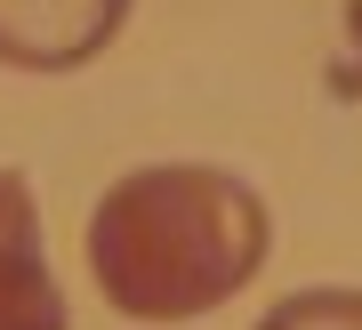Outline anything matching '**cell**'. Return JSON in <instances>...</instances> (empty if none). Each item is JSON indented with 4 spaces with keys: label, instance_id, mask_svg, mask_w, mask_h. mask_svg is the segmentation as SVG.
Masks as SVG:
<instances>
[{
    "label": "cell",
    "instance_id": "obj_2",
    "mask_svg": "<svg viewBox=\"0 0 362 330\" xmlns=\"http://www.w3.org/2000/svg\"><path fill=\"white\" fill-rule=\"evenodd\" d=\"M137 0H0V64L16 73H81L121 40Z\"/></svg>",
    "mask_w": 362,
    "mask_h": 330
},
{
    "label": "cell",
    "instance_id": "obj_4",
    "mask_svg": "<svg viewBox=\"0 0 362 330\" xmlns=\"http://www.w3.org/2000/svg\"><path fill=\"white\" fill-rule=\"evenodd\" d=\"M258 330H362V290H298Z\"/></svg>",
    "mask_w": 362,
    "mask_h": 330
},
{
    "label": "cell",
    "instance_id": "obj_1",
    "mask_svg": "<svg viewBox=\"0 0 362 330\" xmlns=\"http://www.w3.org/2000/svg\"><path fill=\"white\" fill-rule=\"evenodd\" d=\"M274 250L258 186L209 161H161L105 186L89 210V274L129 322H202L250 290Z\"/></svg>",
    "mask_w": 362,
    "mask_h": 330
},
{
    "label": "cell",
    "instance_id": "obj_5",
    "mask_svg": "<svg viewBox=\"0 0 362 330\" xmlns=\"http://www.w3.org/2000/svg\"><path fill=\"white\" fill-rule=\"evenodd\" d=\"M338 16H346V40H354V57H362V0H346Z\"/></svg>",
    "mask_w": 362,
    "mask_h": 330
},
{
    "label": "cell",
    "instance_id": "obj_3",
    "mask_svg": "<svg viewBox=\"0 0 362 330\" xmlns=\"http://www.w3.org/2000/svg\"><path fill=\"white\" fill-rule=\"evenodd\" d=\"M0 330H73L65 290L49 274L40 210H33L16 169H0Z\"/></svg>",
    "mask_w": 362,
    "mask_h": 330
}]
</instances>
